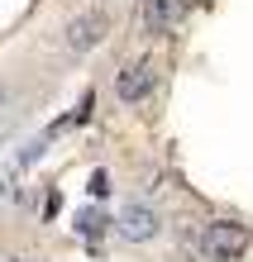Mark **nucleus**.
Here are the masks:
<instances>
[{"label": "nucleus", "mask_w": 253, "mask_h": 262, "mask_svg": "<svg viewBox=\"0 0 253 262\" xmlns=\"http://www.w3.org/2000/svg\"><path fill=\"white\" fill-rule=\"evenodd\" d=\"M248 248V234L239 224H229V220H220V224H205V238H201V253L210 257V262H234V257H244Z\"/></svg>", "instance_id": "nucleus-1"}, {"label": "nucleus", "mask_w": 253, "mask_h": 262, "mask_svg": "<svg viewBox=\"0 0 253 262\" xmlns=\"http://www.w3.org/2000/svg\"><path fill=\"white\" fill-rule=\"evenodd\" d=\"M148 91H153V62H148V57H139V62H129V67L120 72L115 96H120L124 105H139V100L148 96Z\"/></svg>", "instance_id": "nucleus-2"}, {"label": "nucleus", "mask_w": 253, "mask_h": 262, "mask_svg": "<svg viewBox=\"0 0 253 262\" xmlns=\"http://www.w3.org/2000/svg\"><path fill=\"white\" fill-rule=\"evenodd\" d=\"M101 38H105V14L101 10H86V14H76V19H67V48L72 53L96 48Z\"/></svg>", "instance_id": "nucleus-3"}, {"label": "nucleus", "mask_w": 253, "mask_h": 262, "mask_svg": "<svg viewBox=\"0 0 253 262\" xmlns=\"http://www.w3.org/2000/svg\"><path fill=\"white\" fill-rule=\"evenodd\" d=\"M115 229H120V238L144 243V238L158 234V214H153L148 205H124V210H120V220H115Z\"/></svg>", "instance_id": "nucleus-4"}, {"label": "nucleus", "mask_w": 253, "mask_h": 262, "mask_svg": "<svg viewBox=\"0 0 253 262\" xmlns=\"http://www.w3.org/2000/svg\"><path fill=\"white\" fill-rule=\"evenodd\" d=\"M186 14L182 0H144V24L153 29V34H163V29H172Z\"/></svg>", "instance_id": "nucleus-5"}, {"label": "nucleus", "mask_w": 253, "mask_h": 262, "mask_svg": "<svg viewBox=\"0 0 253 262\" xmlns=\"http://www.w3.org/2000/svg\"><path fill=\"white\" fill-rule=\"evenodd\" d=\"M82 234H91V238L101 234V214H82Z\"/></svg>", "instance_id": "nucleus-6"}, {"label": "nucleus", "mask_w": 253, "mask_h": 262, "mask_svg": "<svg viewBox=\"0 0 253 262\" xmlns=\"http://www.w3.org/2000/svg\"><path fill=\"white\" fill-rule=\"evenodd\" d=\"M0 100H5V91H0Z\"/></svg>", "instance_id": "nucleus-7"}]
</instances>
